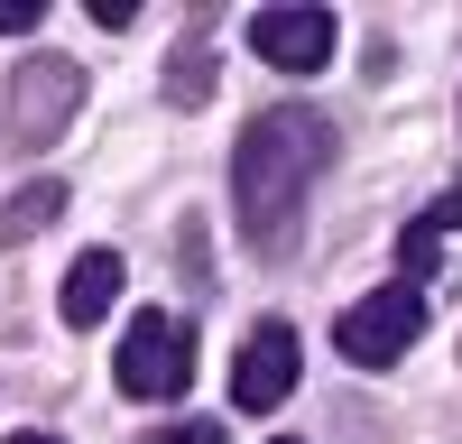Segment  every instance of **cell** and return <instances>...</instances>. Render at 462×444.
<instances>
[{
	"label": "cell",
	"instance_id": "cell-14",
	"mask_svg": "<svg viewBox=\"0 0 462 444\" xmlns=\"http://www.w3.org/2000/svg\"><path fill=\"white\" fill-rule=\"evenodd\" d=\"M10 444H65V435H37V426H28V435H10Z\"/></svg>",
	"mask_w": 462,
	"mask_h": 444
},
{
	"label": "cell",
	"instance_id": "cell-12",
	"mask_svg": "<svg viewBox=\"0 0 462 444\" xmlns=\"http://www.w3.org/2000/svg\"><path fill=\"white\" fill-rule=\"evenodd\" d=\"M47 10H37V0H0V37H19V28H37Z\"/></svg>",
	"mask_w": 462,
	"mask_h": 444
},
{
	"label": "cell",
	"instance_id": "cell-4",
	"mask_svg": "<svg viewBox=\"0 0 462 444\" xmlns=\"http://www.w3.org/2000/svg\"><path fill=\"white\" fill-rule=\"evenodd\" d=\"M416 333H426V296L416 287H379V296H361L352 315L333 324V343H342V361H361V370H389Z\"/></svg>",
	"mask_w": 462,
	"mask_h": 444
},
{
	"label": "cell",
	"instance_id": "cell-8",
	"mask_svg": "<svg viewBox=\"0 0 462 444\" xmlns=\"http://www.w3.org/2000/svg\"><path fill=\"white\" fill-rule=\"evenodd\" d=\"M56 213H65V185H56V176H28L19 195L0 204V250H10V241H28V232H47Z\"/></svg>",
	"mask_w": 462,
	"mask_h": 444
},
{
	"label": "cell",
	"instance_id": "cell-10",
	"mask_svg": "<svg viewBox=\"0 0 462 444\" xmlns=\"http://www.w3.org/2000/svg\"><path fill=\"white\" fill-rule=\"evenodd\" d=\"M435 259H444V222H435V213H416L407 232H398V287L435 278Z\"/></svg>",
	"mask_w": 462,
	"mask_h": 444
},
{
	"label": "cell",
	"instance_id": "cell-6",
	"mask_svg": "<svg viewBox=\"0 0 462 444\" xmlns=\"http://www.w3.org/2000/svg\"><path fill=\"white\" fill-rule=\"evenodd\" d=\"M287 389H296V324L268 315L241 343V361H231V398H241L250 417H268V407H287Z\"/></svg>",
	"mask_w": 462,
	"mask_h": 444
},
{
	"label": "cell",
	"instance_id": "cell-15",
	"mask_svg": "<svg viewBox=\"0 0 462 444\" xmlns=\"http://www.w3.org/2000/svg\"><path fill=\"white\" fill-rule=\"evenodd\" d=\"M278 444H296V435H278Z\"/></svg>",
	"mask_w": 462,
	"mask_h": 444
},
{
	"label": "cell",
	"instance_id": "cell-5",
	"mask_svg": "<svg viewBox=\"0 0 462 444\" xmlns=\"http://www.w3.org/2000/svg\"><path fill=\"white\" fill-rule=\"evenodd\" d=\"M333 47H342L333 10H305V0L250 10V56H259V65H278V74H315V65H333Z\"/></svg>",
	"mask_w": 462,
	"mask_h": 444
},
{
	"label": "cell",
	"instance_id": "cell-1",
	"mask_svg": "<svg viewBox=\"0 0 462 444\" xmlns=\"http://www.w3.org/2000/svg\"><path fill=\"white\" fill-rule=\"evenodd\" d=\"M324 167H333V121L315 102H268L241 130V148H231V213H241V232H250L259 259L296 250L305 195H315Z\"/></svg>",
	"mask_w": 462,
	"mask_h": 444
},
{
	"label": "cell",
	"instance_id": "cell-11",
	"mask_svg": "<svg viewBox=\"0 0 462 444\" xmlns=\"http://www.w3.org/2000/svg\"><path fill=\"white\" fill-rule=\"evenodd\" d=\"M139 444H222V426H213V417H176V426H158V435H139Z\"/></svg>",
	"mask_w": 462,
	"mask_h": 444
},
{
	"label": "cell",
	"instance_id": "cell-2",
	"mask_svg": "<svg viewBox=\"0 0 462 444\" xmlns=\"http://www.w3.org/2000/svg\"><path fill=\"white\" fill-rule=\"evenodd\" d=\"M74 102H84V65H74V56H56V47L19 56V74H10V148L37 158L47 139H65Z\"/></svg>",
	"mask_w": 462,
	"mask_h": 444
},
{
	"label": "cell",
	"instance_id": "cell-9",
	"mask_svg": "<svg viewBox=\"0 0 462 444\" xmlns=\"http://www.w3.org/2000/svg\"><path fill=\"white\" fill-rule=\"evenodd\" d=\"M167 93H176L185 111H195V102H213V47H204V37H185V47L167 56Z\"/></svg>",
	"mask_w": 462,
	"mask_h": 444
},
{
	"label": "cell",
	"instance_id": "cell-7",
	"mask_svg": "<svg viewBox=\"0 0 462 444\" xmlns=\"http://www.w3.org/2000/svg\"><path fill=\"white\" fill-rule=\"evenodd\" d=\"M121 287H130L121 250H84V259H74V278H65V296H56V306H65V324H102Z\"/></svg>",
	"mask_w": 462,
	"mask_h": 444
},
{
	"label": "cell",
	"instance_id": "cell-13",
	"mask_svg": "<svg viewBox=\"0 0 462 444\" xmlns=\"http://www.w3.org/2000/svg\"><path fill=\"white\" fill-rule=\"evenodd\" d=\"M426 213H435V222H444V232H453V222H462V185H453V195H444V204H426Z\"/></svg>",
	"mask_w": 462,
	"mask_h": 444
},
{
	"label": "cell",
	"instance_id": "cell-3",
	"mask_svg": "<svg viewBox=\"0 0 462 444\" xmlns=\"http://www.w3.org/2000/svg\"><path fill=\"white\" fill-rule=\"evenodd\" d=\"M111 380H121V398H185V380H195V324L130 315L121 352H111Z\"/></svg>",
	"mask_w": 462,
	"mask_h": 444
}]
</instances>
